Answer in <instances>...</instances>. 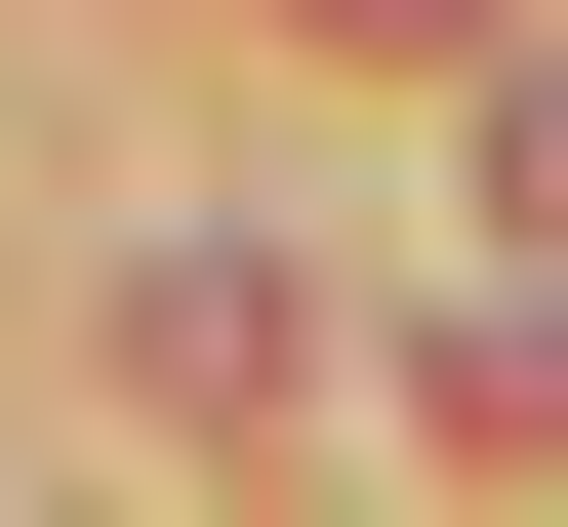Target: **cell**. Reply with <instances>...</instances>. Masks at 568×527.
I'll use <instances>...</instances> for the list:
<instances>
[{
    "instance_id": "obj_1",
    "label": "cell",
    "mask_w": 568,
    "mask_h": 527,
    "mask_svg": "<svg viewBox=\"0 0 568 527\" xmlns=\"http://www.w3.org/2000/svg\"><path fill=\"white\" fill-rule=\"evenodd\" d=\"M487 244L568 284V41H528V82H487Z\"/></svg>"
},
{
    "instance_id": "obj_2",
    "label": "cell",
    "mask_w": 568,
    "mask_h": 527,
    "mask_svg": "<svg viewBox=\"0 0 568 527\" xmlns=\"http://www.w3.org/2000/svg\"><path fill=\"white\" fill-rule=\"evenodd\" d=\"M325 41H447V0H325Z\"/></svg>"
}]
</instances>
